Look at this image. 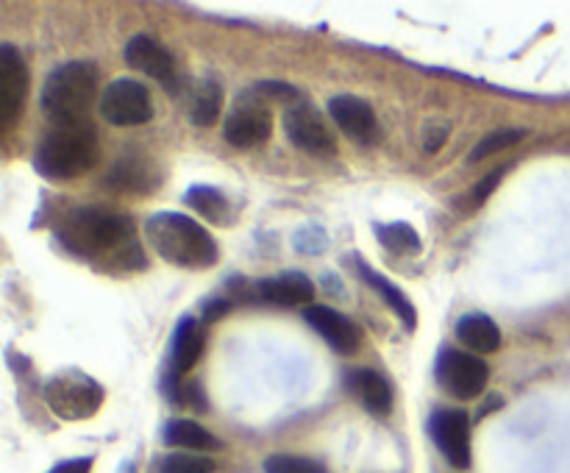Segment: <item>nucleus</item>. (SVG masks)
<instances>
[{
    "mask_svg": "<svg viewBox=\"0 0 570 473\" xmlns=\"http://www.w3.org/2000/svg\"><path fill=\"white\" fill-rule=\"evenodd\" d=\"M265 473H328L312 456H298V454H271L265 460Z\"/></svg>",
    "mask_w": 570,
    "mask_h": 473,
    "instance_id": "nucleus-26",
    "label": "nucleus"
},
{
    "mask_svg": "<svg viewBox=\"0 0 570 473\" xmlns=\"http://www.w3.org/2000/svg\"><path fill=\"white\" fill-rule=\"evenodd\" d=\"M223 111V87L212 78H204L193 87L189 92V104H187V115L193 120V126L198 128H209L220 120Z\"/></svg>",
    "mask_w": 570,
    "mask_h": 473,
    "instance_id": "nucleus-21",
    "label": "nucleus"
},
{
    "mask_svg": "<svg viewBox=\"0 0 570 473\" xmlns=\"http://www.w3.org/2000/svg\"><path fill=\"white\" fill-rule=\"evenodd\" d=\"M449 139V122H429L426 128H423V145H426V150H438L440 145Z\"/></svg>",
    "mask_w": 570,
    "mask_h": 473,
    "instance_id": "nucleus-29",
    "label": "nucleus"
},
{
    "mask_svg": "<svg viewBox=\"0 0 570 473\" xmlns=\"http://www.w3.org/2000/svg\"><path fill=\"white\" fill-rule=\"evenodd\" d=\"M98 92V67L89 61H65L42 87V111L53 126L89 122V109Z\"/></svg>",
    "mask_w": 570,
    "mask_h": 473,
    "instance_id": "nucleus-4",
    "label": "nucleus"
},
{
    "mask_svg": "<svg viewBox=\"0 0 570 473\" xmlns=\"http://www.w3.org/2000/svg\"><path fill=\"white\" fill-rule=\"evenodd\" d=\"M184 204H187L189 209L198 211V215H204L206 220H212V223L232 220V217H228L232 215V209H228L226 195L215 187H206V184H195V187H189L187 195H184Z\"/></svg>",
    "mask_w": 570,
    "mask_h": 473,
    "instance_id": "nucleus-22",
    "label": "nucleus"
},
{
    "mask_svg": "<svg viewBox=\"0 0 570 473\" xmlns=\"http://www.w3.org/2000/svg\"><path fill=\"white\" fill-rule=\"evenodd\" d=\"M59 243L78 259H131L137 243H134V223L126 215L100 206L76 209L56 228ZM131 265V262H128Z\"/></svg>",
    "mask_w": 570,
    "mask_h": 473,
    "instance_id": "nucleus-1",
    "label": "nucleus"
},
{
    "mask_svg": "<svg viewBox=\"0 0 570 473\" xmlns=\"http://www.w3.org/2000/svg\"><path fill=\"white\" fill-rule=\"evenodd\" d=\"M304 321L332 345L337 354L348 356L360 351V328L354 326L351 317H345L343 312H337L334 306L326 304H312L304 309Z\"/></svg>",
    "mask_w": 570,
    "mask_h": 473,
    "instance_id": "nucleus-14",
    "label": "nucleus"
},
{
    "mask_svg": "<svg viewBox=\"0 0 570 473\" xmlns=\"http://www.w3.org/2000/svg\"><path fill=\"white\" fill-rule=\"evenodd\" d=\"M434 376H438V384L449 395H454V398L460 401H473L484 393V387H488L490 367L482 356L462 348H449V345H445L438 354Z\"/></svg>",
    "mask_w": 570,
    "mask_h": 473,
    "instance_id": "nucleus-6",
    "label": "nucleus"
},
{
    "mask_svg": "<svg viewBox=\"0 0 570 473\" xmlns=\"http://www.w3.org/2000/svg\"><path fill=\"white\" fill-rule=\"evenodd\" d=\"M104 387L81 371H61L45 382V404L61 421H87L104 406Z\"/></svg>",
    "mask_w": 570,
    "mask_h": 473,
    "instance_id": "nucleus-5",
    "label": "nucleus"
},
{
    "mask_svg": "<svg viewBox=\"0 0 570 473\" xmlns=\"http://www.w3.org/2000/svg\"><path fill=\"white\" fill-rule=\"evenodd\" d=\"M228 306H232V304H228L226 298H223V300H206V304H204V309H206L204 321H206V323L217 321V317H220V315H226Z\"/></svg>",
    "mask_w": 570,
    "mask_h": 473,
    "instance_id": "nucleus-31",
    "label": "nucleus"
},
{
    "mask_svg": "<svg viewBox=\"0 0 570 473\" xmlns=\"http://www.w3.org/2000/svg\"><path fill=\"white\" fill-rule=\"evenodd\" d=\"M354 265L360 267L362 278H365V282L371 284V287L376 289V293L382 295L384 300H387L390 309H393L395 315L401 317V323H404L406 332H415V326H417V312H415V304H412V300H410V295H406L401 287H395V284L390 282L387 276H382V273L371 270V267H367L365 262H362V256H354Z\"/></svg>",
    "mask_w": 570,
    "mask_h": 473,
    "instance_id": "nucleus-18",
    "label": "nucleus"
},
{
    "mask_svg": "<svg viewBox=\"0 0 570 473\" xmlns=\"http://www.w3.org/2000/svg\"><path fill=\"white\" fill-rule=\"evenodd\" d=\"M521 139H523L521 128H499V131L488 134V137H484L482 142L473 148V154L468 156V161H471V165H476V161L488 159V156H495V154H501L504 148H512V145L521 142Z\"/></svg>",
    "mask_w": 570,
    "mask_h": 473,
    "instance_id": "nucleus-25",
    "label": "nucleus"
},
{
    "mask_svg": "<svg viewBox=\"0 0 570 473\" xmlns=\"http://www.w3.org/2000/svg\"><path fill=\"white\" fill-rule=\"evenodd\" d=\"M345 387L373 415H390V410H393V387H390L382 373L371 371V367H354V371L345 373Z\"/></svg>",
    "mask_w": 570,
    "mask_h": 473,
    "instance_id": "nucleus-16",
    "label": "nucleus"
},
{
    "mask_svg": "<svg viewBox=\"0 0 570 473\" xmlns=\"http://www.w3.org/2000/svg\"><path fill=\"white\" fill-rule=\"evenodd\" d=\"M379 243L390 250V254L415 256L421 250V234L410 223H387V226H376Z\"/></svg>",
    "mask_w": 570,
    "mask_h": 473,
    "instance_id": "nucleus-23",
    "label": "nucleus"
},
{
    "mask_svg": "<svg viewBox=\"0 0 570 473\" xmlns=\"http://www.w3.org/2000/svg\"><path fill=\"white\" fill-rule=\"evenodd\" d=\"M28 95V67L14 45H0V126L9 128Z\"/></svg>",
    "mask_w": 570,
    "mask_h": 473,
    "instance_id": "nucleus-12",
    "label": "nucleus"
},
{
    "mask_svg": "<svg viewBox=\"0 0 570 473\" xmlns=\"http://www.w3.org/2000/svg\"><path fill=\"white\" fill-rule=\"evenodd\" d=\"M159 473H215V460L193 451H173L159 460Z\"/></svg>",
    "mask_w": 570,
    "mask_h": 473,
    "instance_id": "nucleus-24",
    "label": "nucleus"
},
{
    "mask_svg": "<svg viewBox=\"0 0 570 473\" xmlns=\"http://www.w3.org/2000/svg\"><path fill=\"white\" fill-rule=\"evenodd\" d=\"M271 100L262 98L256 89H248L237 98L232 111L223 122V137L234 145V148H254V145L265 142L273 131V115Z\"/></svg>",
    "mask_w": 570,
    "mask_h": 473,
    "instance_id": "nucleus-7",
    "label": "nucleus"
},
{
    "mask_svg": "<svg viewBox=\"0 0 570 473\" xmlns=\"http://www.w3.org/2000/svg\"><path fill=\"white\" fill-rule=\"evenodd\" d=\"M109 181L120 184V187H126V189H148L150 187V181L145 178V170L139 167L137 159L120 161V167H117L115 176H111Z\"/></svg>",
    "mask_w": 570,
    "mask_h": 473,
    "instance_id": "nucleus-27",
    "label": "nucleus"
},
{
    "mask_svg": "<svg viewBox=\"0 0 570 473\" xmlns=\"http://www.w3.org/2000/svg\"><path fill=\"white\" fill-rule=\"evenodd\" d=\"M504 170L507 167H499V170H493L490 176H484L482 181L473 187L471 193V200H468V209H479V206H484V200L490 198V195L495 193V187H499V181L504 178Z\"/></svg>",
    "mask_w": 570,
    "mask_h": 473,
    "instance_id": "nucleus-28",
    "label": "nucleus"
},
{
    "mask_svg": "<svg viewBox=\"0 0 570 473\" xmlns=\"http://www.w3.org/2000/svg\"><path fill=\"white\" fill-rule=\"evenodd\" d=\"M254 295L265 304H276V306H301L315 300V284L306 273L301 270H287L278 273L273 278H262L256 282Z\"/></svg>",
    "mask_w": 570,
    "mask_h": 473,
    "instance_id": "nucleus-15",
    "label": "nucleus"
},
{
    "mask_svg": "<svg viewBox=\"0 0 570 473\" xmlns=\"http://www.w3.org/2000/svg\"><path fill=\"white\" fill-rule=\"evenodd\" d=\"M328 115H332L334 126L354 142L373 145L379 139L376 111L367 100L356 98V95H337V98L328 100Z\"/></svg>",
    "mask_w": 570,
    "mask_h": 473,
    "instance_id": "nucleus-13",
    "label": "nucleus"
},
{
    "mask_svg": "<svg viewBox=\"0 0 570 473\" xmlns=\"http://www.w3.org/2000/svg\"><path fill=\"white\" fill-rule=\"evenodd\" d=\"M429 434L451 467H471V415L465 410H438L429 417Z\"/></svg>",
    "mask_w": 570,
    "mask_h": 473,
    "instance_id": "nucleus-10",
    "label": "nucleus"
},
{
    "mask_svg": "<svg viewBox=\"0 0 570 473\" xmlns=\"http://www.w3.org/2000/svg\"><path fill=\"white\" fill-rule=\"evenodd\" d=\"M204 323L195 321V317H181V323L176 326L173 334V348H170V373L173 376H184L195 367V362L204 354Z\"/></svg>",
    "mask_w": 570,
    "mask_h": 473,
    "instance_id": "nucleus-17",
    "label": "nucleus"
},
{
    "mask_svg": "<svg viewBox=\"0 0 570 473\" xmlns=\"http://www.w3.org/2000/svg\"><path fill=\"white\" fill-rule=\"evenodd\" d=\"M456 339L471 354H495L501 348V328L495 326L493 317L473 312V315L460 317V323H456Z\"/></svg>",
    "mask_w": 570,
    "mask_h": 473,
    "instance_id": "nucleus-19",
    "label": "nucleus"
},
{
    "mask_svg": "<svg viewBox=\"0 0 570 473\" xmlns=\"http://www.w3.org/2000/svg\"><path fill=\"white\" fill-rule=\"evenodd\" d=\"M145 239L170 265L209 270L217 262V243L198 220L178 211H154L145 220Z\"/></svg>",
    "mask_w": 570,
    "mask_h": 473,
    "instance_id": "nucleus-2",
    "label": "nucleus"
},
{
    "mask_svg": "<svg viewBox=\"0 0 570 473\" xmlns=\"http://www.w3.org/2000/svg\"><path fill=\"white\" fill-rule=\"evenodd\" d=\"M126 65L131 67V70H139L142 76L159 81L167 92H176L178 89L176 59H173V53L159 42V39L148 37V33H137V37L128 39Z\"/></svg>",
    "mask_w": 570,
    "mask_h": 473,
    "instance_id": "nucleus-11",
    "label": "nucleus"
},
{
    "mask_svg": "<svg viewBox=\"0 0 570 473\" xmlns=\"http://www.w3.org/2000/svg\"><path fill=\"white\" fill-rule=\"evenodd\" d=\"M100 115L106 122L120 128L145 126L154 117V100H150L148 87L134 78H115L100 95Z\"/></svg>",
    "mask_w": 570,
    "mask_h": 473,
    "instance_id": "nucleus-9",
    "label": "nucleus"
},
{
    "mask_svg": "<svg viewBox=\"0 0 570 473\" xmlns=\"http://www.w3.org/2000/svg\"><path fill=\"white\" fill-rule=\"evenodd\" d=\"M284 134H287L295 148L309 156L328 159V156L337 154V139H334L332 126L306 100H295V104L287 106V111H284Z\"/></svg>",
    "mask_w": 570,
    "mask_h": 473,
    "instance_id": "nucleus-8",
    "label": "nucleus"
},
{
    "mask_svg": "<svg viewBox=\"0 0 570 473\" xmlns=\"http://www.w3.org/2000/svg\"><path fill=\"white\" fill-rule=\"evenodd\" d=\"M165 443L170 449H184V451H193V454H206V451H217L220 449V440L204 428L200 423L187 421V417H176L165 426Z\"/></svg>",
    "mask_w": 570,
    "mask_h": 473,
    "instance_id": "nucleus-20",
    "label": "nucleus"
},
{
    "mask_svg": "<svg viewBox=\"0 0 570 473\" xmlns=\"http://www.w3.org/2000/svg\"><path fill=\"white\" fill-rule=\"evenodd\" d=\"M48 473H92V456H76L50 467Z\"/></svg>",
    "mask_w": 570,
    "mask_h": 473,
    "instance_id": "nucleus-30",
    "label": "nucleus"
},
{
    "mask_svg": "<svg viewBox=\"0 0 570 473\" xmlns=\"http://www.w3.org/2000/svg\"><path fill=\"white\" fill-rule=\"evenodd\" d=\"M98 156V134L92 122L53 126L33 154V167L48 181H72L92 170Z\"/></svg>",
    "mask_w": 570,
    "mask_h": 473,
    "instance_id": "nucleus-3",
    "label": "nucleus"
}]
</instances>
